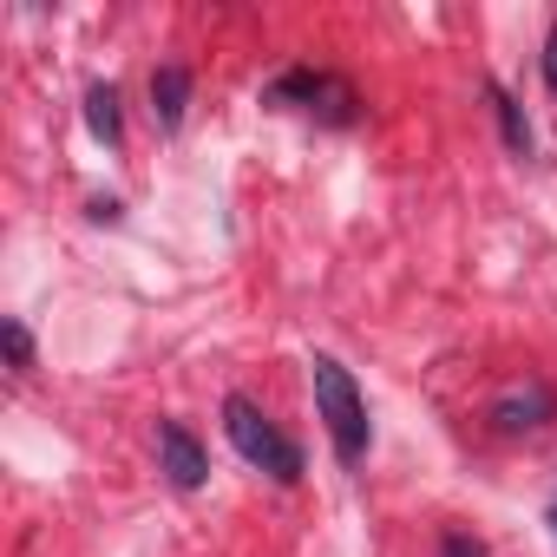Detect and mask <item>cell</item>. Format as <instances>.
<instances>
[{"label":"cell","mask_w":557,"mask_h":557,"mask_svg":"<svg viewBox=\"0 0 557 557\" xmlns=\"http://www.w3.org/2000/svg\"><path fill=\"white\" fill-rule=\"evenodd\" d=\"M158 466H164V479H171L177 492H197V485L210 479V459H203L197 433L177 426V420H158Z\"/></svg>","instance_id":"5b68a950"},{"label":"cell","mask_w":557,"mask_h":557,"mask_svg":"<svg viewBox=\"0 0 557 557\" xmlns=\"http://www.w3.org/2000/svg\"><path fill=\"white\" fill-rule=\"evenodd\" d=\"M550 537H557V505H550Z\"/></svg>","instance_id":"7c38bea8"},{"label":"cell","mask_w":557,"mask_h":557,"mask_svg":"<svg viewBox=\"0 0 557 557\" xmlns=\"http://www.w3.org/2000/svg\"><path fill=\"white\" fill-rule=\"evenodd\" d=\"M0 342H8V368H14V374L34 368V335H27V322H0Z\"/></svg>","instance_id":"9c48e42d"},{"label":"cell","mask_w":557,"mask_h":557,"mask_svg":"<svg viewBox=\"0 0 557 557\" xmlns=\"http://www.w3.org/2000/svg\"><path fill=\"white\" fill-rule=\"evenodd\" d=\"M223 433H230V446H236L256 472L283 479V485H289V479H302V446L275 433V420H269L249 394H230V400H223Z\"/></svg>","instance_id":"7a4b0ae2"},{"label":"cell","mask_w":557,"mask_h":557,"mask_svg":"<svg viewBox=\"0 0 557 557\" xmlns=\"http://www.w3.org/2000/svg\"><path fill=\"white\" fill-rule=\"evenodd\" d=\"M440 557H485V544L466 537V531H446V537H440Z\"/></svg>","instance_id":"30bf717a"},{"label":"cell","mask_w":557,"mask_h":557,"mask_svg":"<svg viewBox=\"0 0 557 557\" xmlns=\"http://www.w3.org/2000/svg\"><path fill=\"white\" fill-rule=\"evenodd\" d=\"M262 99H269V106H302V112H315L322 125H355V86L335 79V73H309V66H296V73L275 79Z\"/></svg>","instance_id":"3957f363"},{"label":"cell","mask_w":557,"mask_h":557,"mask_svg":"<svg viewBox=\"0 0 557 557\" xmlns=\"http://www.w3.org/2000/svg\"><path fill=\"white\" fill-rule=\"evenodd\" d=\"M544 79H550V92H557V27L544 34Z\"/></svg>","instance_id":"8fae6325"},{"label":"cell","mask_w":557,"mask_h":557,"mask_svg":"<svg viewBox=\"0 0 557 557\" xmlns=\"http://www.w3.org/2000/svg\"><path fill=\"white\" fill-rule=\"evenodd\" d=\"M550 420H557V394H550L544 381H518V387H505V394L492 400V426H498L505 440L537 433V426H550Z\"/></svg>","instance_id":"277c9868"},{"label":"cell","mask_w":557,"mask_h":557,"mask_svg":"<svg viewBox=\"0 0 557 557\" xmlns=\"http://www.w3.org/2000/svg\"><path fill=\"white\" fill-rule=\"evenodd\" d=\"M485 99H492V112H498V132H505V151L511 158H531V125H524V106L505 92V86H485Z\"/></svg>","instance_id":"52a82bcc"},{"label":"cell","mask_w":557,"mask_h":557,"mask_svg":"<svg viewBox=\"0 0 557 557\" xmlns=\"http://www.w3.org/2000/svg\"><path fill=\"white\" fill-rule=\"evenodd\" d=\"M86 125H92L99 145H119V138H125V125H119V86L99 79V86L86 92Z\"/></svg>","instance_id":"ba28073f"},{"label":"cell","mask_w":557,"mask_h":557,"mask_svg":"<svg viewBox=\"0 0 557 557\" xmlns=\"http://www.w3.org/2000/svg\"><path fill=\"white\" fill-rule=\"evenodd\" d=\"M309 381H315V413L335 440V459L342 466H361L368 459V400L355 387V374L335 361V355H315L309 361Z\"/></svg>","instance_id":"6da1fadb"},{"label":"cell","mask_w":557,"mask_h":557,"mask_svg":"<svg viewBox=\"0 0 557 557\" xmlns=\"http://www.w3.org/2000/svg\"><path fill=\"white\" fill-rule=\"evenodd\" d=\"M184 106H190V73L184 66H158L151 73V119H158V132H177Z\"/></svg>","instance_id":"8992f818"}]
</instances>
